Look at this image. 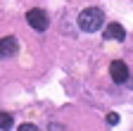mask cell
<instances>
[{"label":"cell","instance_id":"obj_8","mask_svg":"<svg viewBox=\"0 0 133 131\" xmlns=\"http://www.w3.org/2000/svg\"><path fill=\"white\" fill-rule=\"evenodd\" d=\"M19 129H22V131H33V129H36V126H33V124H22Z\"/></svg>","mask_w":133,"mask_h":131},{"label":"cell","instance_id":"obj_2","mask_svg":"<svg viewBox=\"0 0 133 131\" xmlns=\"http://www.w3.org/2000/svg\"><path fill=\"white\" fill-rule=\"evenodd\" d=\"M26 22L36 29V31H45V29H48V14H45L41 7H33V10L26 12Z\"/></svg>","mask_w":133,"mask_h":131},{"label":"cell","instance_id":"obj_6","mask_svg":"<svg viewBox=\"0 0 133 131\" xmlns=\"http://www.w3.org/2000/svg\"><path fill=\"white\" fill-rule=\"evenodd\" d=\"M0 129H12V114L0 112Z\"/></svg>","mask_w":133,"mask_h":131},{"label":"cell","instance_id":"obj_4","mask_svg":"<svg viewBox=\"0 0 133 131\" xmlns=\"http://www.w3.org/2000/svg\"><path fill=\"white\" fill-rule=\"evenodd\" d=\"M17 53V38L14 36H5L0 41V57H12Z\"/></svg>","mask_w":133,"mask_h":131},{"label":"cell","instance_id":"obj_1","mask_svg":"<svg viewBox=\"0 0 133 131\" xmlns=\"http://www.w3.org/2000/svg\"><path fill=\"white\" fill-rule=\"evenodd\" d=\"M102 24H105V14H102V10H97V7H88V10H83L78 14V26H81V31L95 34V31H100Z\"/></svg>","mask_w":133,"mask_h":131},{"label":"cell","instance_id":"obj_3","mask_svg":"<svg viewBox=\"0 0 133 131\" xmlns=\"http://www.w3.org/2000/svg\"><path fill=\"white\" fill-rule=\"evenodd\" d=\"M109 74H112V79L116 81V84H126L128 81V67L121 62V60H116V62H112V67H109Z\"/></svg>","mask_w":133,"mask_h":131},{"label":"cell","instance_id":"obj_7","mask_svg":"<svg viewBox=\"0 0 133 131\" xmlns=\"http://www.w3.org/2000/svg\"><path fill=\"white\" fill-rule=\"evenodd\" d=\"M107 122H109V124L114 126L116 122H119V114H116V112H109V117H107Z\"/></svg>","mask_w":133,"mask_h":131},{"label":"cell","instance_id":"obj_5","mask_svg":"<svg viewBox=\"0 0 133 131\" xmlns=\"http://www.w3.org/2000/svg\"><path fill=\"white\" fill-rule=\"evenodd\" d=\"M124 29H121V24H107V29H105V38H112V41H124Z\"/></svg>","mask_w":133,"mask_h":131}]
</instances>
